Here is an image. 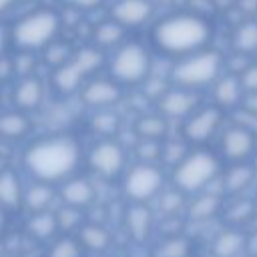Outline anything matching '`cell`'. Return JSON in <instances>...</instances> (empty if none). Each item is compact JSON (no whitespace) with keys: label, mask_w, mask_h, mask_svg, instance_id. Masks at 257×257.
Returning a JSON list of instances; mask_svg holds the SVG:
<instances>
[{"label":"cell","mask_w":257,"mask_h":257,"mask_svg":"<svg viewBox=\"0 0 257 257\" xmlns=\"http://www.w3.org/2000/svg\"><path fill=\"white\" fill-rule=\"evenodd\" d=\"M245 251L251 257H257V231H253L251 235H247V247H245Z\"/></svg>","instance_id":"cell-43"},{"label":"cell","mask_w":257,"mask_h":257,"mask_svg":"<svg viewBox=\"0 0 257 257\" xmlns=\"http://www.w3.org/2000/svg\"><path fill=\"white\" fill-rule=\"evenodd\" d=\"M211 86H213V102L217 106H221L223 110L233 108V106H239L243 102L245 90L241 86L239 74L223 72Z\"/></svg>","instance_id":"cell-16"},{"label":"cell","mask_w":257,"mask_h":257,"mask_svg":"<svg viewBox=\"0 0 257 257\" xmlns=\"http://www.w3.org/2000/svg\"><path fill=\"white\" fill-rule=\"evenodd\" d=\"M124 36H126V28L122 24H118L114 18H108V20H102L94 26L92 30V40H94V46L104 50V48H116L118 44L124 42Z\"/></svg>","instance_id":"cell-23"},{"label":"cell","mask_w":257,"mask_h":257,"mask_svg":"<svg viewBox=\"0 0 257 257\" xmlns=\"http://www.w3.org/2000/svg\"><path fill=\"white\" fill-rule=\"evenodd\" d=\"M219 173L221 163L211 151H189L173 167V185L183 193H201Z\"/></svg>","instance_id":"cell-5"},{"label":"cell","mask_w":257,"mask_h":257,"mask_svg":"<svg viewBox=\"0 0 257 257\" xmlns=\"http://www.w3.org/2000/svg\"><path fill=\"white\" fill-rule=\"evenodd\" d=\"M58 197L62 199L64 205H70V207H76V209H86L94 203L96 191H94V185L88 179L68 177L66 181H62Z\"/></svg>","instance_id":"cell-15"},{"label":"cell","mask_w":257,"mask_h":257,"mask_svg":"<svg viewBox=\"0 0 257 257\" xmlns=\"http://www.w3.org/2000/svg\"><path fill=\"white\" fill-rule=\"evenodd\" d=\"M255 181V169L241 161V163H231V167L223 173V189L229 195H239L245 189H249Z\"/></svg>","instance_id":"cell-21"},{"label":"cell","mask_w":257,"mask_h":257,"mask_svg":"<svg viewBox=\"0 0 257 257\" xmlns=\"http://www.w3.org/2000/svg\"><path fill=\"white\" fill-rule=\"evenodd\" d=\"M80 145L70 135H50L34 141L24 151L22 163L34 181L62 183L74 175L80 163Z\"/></svg>","instance_id":"cell-1"},{"label":"cell","mask_w":257,"mask_h":257,"mask_svg":"<svg viewBox=\"0 0 257 257\" xmlns=\"http://www.w3.org/2000/svg\"><path fill=\"white\" fill-rule=\"evenodd\" d=\"M60 30V16L52 8H36L18 18L10 28V40L18 50H44L56 40Z\"/></svg>","instance_id":"cell-4"},{"label":"cell","mask_w":257,"mask_h":257,"mask_svg":"<svg viewBox=\"0 0 257 257\" xmlns=\"http://www.w3.org/2000/svg\"><path fill=\"white\" fill-rule=\"evenodd\" d=\"M14 2H16V0H0V16H2L6 10H10Z\"/></svg>","instance_id":"cell-44"},{"label":"cell","mask_w":257,"mask_h":257,"mask_svg":"<svg viewBox=\"0 0 257 257\" xmlns=\"http://www.w3.org/2000/svg\"><path fill=\"white\" fill-rule=\"evenodd\" d=\"M193 253V243L189 237L185 235H169L165 239H161L155 249H153V257H191Z\"/></svg>","instance_id":"cell-27"},{"label":"cell","mask_w":257,"mask_h":257,"mask_svg":"<svg viewBox=\"0 0 257 257\" xmlns=\"http://www.w3.org/2000/svg\"><path fill=\"white\" fill-rule=\"evenodd\" d=\"M135 151H137V157L143 163H155V161L161 159L163 141H159V139H141Z\"/></svg>","instance_id":"cell-35"},{"label":"cell","mask_w":257,"mask_h":257,"mask_svg":"<svg viewBox=\"0 0 257 257\" xmlns=\"http://www.w3.org/2000/svg\"><path fill=\"white\" fill-rule=\"evenodd\" d=\"M76 241L80 243L82 249L92 251V253H102L110 245V233L96 223H84L76 231Z\"/></svg>","instance_id":"cell-24"},{"label":"cell","mask_w":257,"mask_h":257,"mask_svg":"<svg viewBox=\"0 0 257 257\" xmlns=\"http://www.w3.org/2000/svg\"><path fill=\"white\" fill-rule=\"evenodd\" d=\"M239 80L245 92H257V64H247L239 72Z\"/></svg>","instance_id":"cell-39"},{"label":"cell","mask_w":257,"mask_h":257,"mask_svg":"<svg viewBox=\"0 0 257 257\" xmlns=\"http://www.w3.org/2000/svg\"><path fill=\"white\" fill-rule=\"evenodd\" d=\"M247 247V235L239 231V227L223 229L213 241L215 257H239Z\"/></svg>","instance_id":"cell-20"},{"label":"cell","mask_w":257,"mask_h":257,"mask_svg":"<svg viewBox=\"0 0 257 257\" xmlns=\"http://www.w3.org/2000/svg\"><path fill=\"white\" fill-rule=\"evenodd\" d=\"M241 106H243L247 112H251L253 116H257V92H245Z\"/></svg>","instance_id":"cell-41"},{"label":"cell","mask_w":257,"mask_h":257,"mask_svg":"<svg viewBox=\"0 0 257 257\" xmlns=\"http://www.w3.org/2000/svg\"><path fill=\"white\" fill-rule=\"evenodd\" d=\"M135 131H137L139 139H159V141H163L165 135H167V118L161 112L141 116L137 120Z\"/></svg>","instance_id":"cell-30"},{"label":"cell","mask_w":257,"mask_h":257,"mask_svg":"<svg viewBox=\"0 0 257 257\" xmlns=\"http://www.w3.org/2000/svg\"><path fill=\"white\" fill-rule=\"evenodd\" d=\"M223 108L213 104H205V106H197L183 124V137L187 143L193 145H205L209 139L215 137V133L221 128L223 122Z\"/></svg>","instance_id":"cell-10"},{"label":"cell","mask_w":257,"mask_h":257,"mask_svg":"<svg viewBox=\"0 0 257 257\" xmlns=\"http://www.w3.org/2000/svg\"><path fill=\"white\" fill-rule=\"evenodd\" d=\"M157 106L165 118H187L199 106V96L197 90L171 84L157 98Z\"/></svg>","instance_id":"cell-11"},{"label":"cell","mask_w":257,"mask_h":257,"mask_svg":"<svg viewBox=\"0 0 257 257\" xmlns=\"http://www.w3.org/2000/svg\"><path fill=\"white\" fill-rule=\"evenodd\" d=\"M26 231L34 237V239H40V241H46V239H52L58 231V223H56V215L50 213V211H38V213H32L28 223H26Z\"/></svg>","instance_id":"cell-28"},{"label":"cell","mask_w":257,"mask_h":257,"mask_svg":"<svg viewBox=\"0 0 257 257\" xmlns=\"http://www.w3.org/2000/svg\"><path fill=\"white\" fill-rule=\"evenodd\" d=\"M90 126L100 137H112L118 128V116L108 108H98L90 118Z\"/></svg>","instance_id":"cell-32"},{"label":"cell","mask_w":257,"mask_h":257,"mask_svg":"<svg viewBox=\"0 0 257 257\" xmlns=\"http://www.w3.org/2000/svg\"><path fill=\"white\" fill-rule=\"evenodd\" d=\"M223 209V201L219 195L213 193H201L197 199L191 201L189 205V217L193 221H207L211 217H215L217 213H221Z\"/></svg>","instance_id":"cell-29"},{"label":"cell","mask_w":257,"mask_h":257,"mask_svg":"<svg viewBox=\"0 0 257 257\" xmlns=\"http://www.w3.org/2000/svg\"><path fill=\"white\" fill-rule=\"evenodd\" d=\"M211 40V24L197 12H175L165 16L153 28V44L159 52L181 58L207 48Z\"/></svg>","instance_id":"cell-2"},{"label":"cell","mask_w":257,"mask_h":257,"mask_svg":"<svg viewBox=\"0 0 257 257\" xmlns=\"http://www.w3.org/2000/svg\"><path fill=\"white\" fill-rule=\"evenodd\" d=\"M187 147L183 143H177V141H169V143H163V151H161V159L169 165H177L185 155H187Z\"/></svg>","instance_id":"cell-37"},{"label":"cell","mask_w":257,"mask_h":257,"mask_svg":"<svg viewBox=\"0 0 257 257\" xmlns=\"http://www.w3.org/2000/svg\"><path fill=\"white\" fill-rule=\"evenodd\" d=\"M163 171L155 163H139L131 167L122 181V193L131 203H147L163 189Z\"/></svg>","instance_id":"cell-8"},{"label":"cell","mask_w":257,"mask_h":257,"mask_svg":"<svg viewBox=\"0 0 257 257\" xmlns=\"http://www.w3.org/2000/svg\"><path fill=\"white\" fill-rule=\"evenodd\" d=\"M80 251H82L80 243L66 235V237H60L52 243L46 257H80Z\"/></svg>","instance_id":"cell-34"},{"label":"cell","mask_w":257,"mask_h":257,"mask_svg":"<svg viewBox=\"0 0 257 257\" xmlns=\"http://www.w3.org/2000/svg\"><path fill=\"white\" fill-rule=\"evenodd\" d=\"M225 68V58L213 48H201L193 54L181 56L175 60L169 72V80L175 86L199 90L213 84Z\"/></svg>","instance_id":"cell-3"},{"label":"cell","mask_w":257,"mask_h":257,"mask_svg":"<svg viewBox=\"0 0 257 257\" xmlns=\"http://www.w3.org/2000/svg\"><path fill=\"white\" fill-rule=\"evenodd\" d=\"M88 167L102 179H116L122 171H124V165H126V153H124V147L106 137L102 141H98L96 145L90 147L88 151Z\"/></svg>","instance_id":"cell-9"},{"label":"cell","mask_w":257,"mask_h":257,"mask_svg":"<svg viewBox=\"0 0 257 257\" xmlns=\"http://www.w3.org/2000/svg\"><path fill=\"white\" fill-rule=\"evenodd\" d=\"M54 197H56V189L50 183L34 181L28 187H24V207L30 213L48 211L52 201H54Z\"/></svg>","instance_id":"cell-22"},{"label":"cell","mask_w":257,"mask_h":257,"mask_svg":"<svg viewBox=\"0 0 257 257\" xmlns=\"http://www.w3.org/2000/svg\"><path fill=\"white\" fill-rule=\"evenodd\" d=\"M46 62H50L54 68L56 66H60L62 62H66L68 58H70V54L74 52V50H70V46H66V44H60V42H50L46 48Z\"/></svg>","instance_id":"cell-36"},{"label":"cell","mask_w":257,"mask_h":257,"mask_svg":"<svg viewBox=\"0 0 257 257\" xmlns=\"http://www.w3.org/2000/svg\"><path fill=\"white\" fill-rule=\"evenodd\" d=\"M56 223H58V231L70 233V231H78L82 225V209L70 207V205H62L56 213Z\"/></svg>","instance_id":"cell-33"},{"label":"cell","mask_w":257,"mask_h":257,"mask_svg":"<svg viewBox=\"0 0 257 257\" xmlns=\"http://www.w3.org/2000/svg\"><path fill=\"white\" fill-rule=\"evenodd\" d=\"M4 227H6V211L0 207V233L4 231Z\"/></svg>","instance_id":"cell-45"},{"label":"cell","mask_w":257,"mask_h":257,"mask_svg":"<svg viewBox=\"0 0 257 257\" xmlns=\"http://www.w3.org/2000/svg\"><path fill=\"white\" fill-rule=\"evenodd\" d=\"M30 131V120L24 110H10L0 114V137L2 139H22Z\"/></svg>","instance_id":"cell-26"},{"label":"cell","mask_w":257,"mask_h":257,"mask_svg":"<svg viewBox=\"0 0 257 257\" xmlns=\"http://www.w3.org/2000/svg\"><path fill=\"white\" fill-rule=\"evenodd\" d=\"M151 68L153 58L147 46L139 40H124L122 44H118L108 62V74L120 86L145 82L151 74Z\"/></svg>","instance_id":"cell-7"},{"label":"cell","mask_w":257,"mask_h":257,"mask_svg":"<svg viewBox=\"0 0 257 257\" xmlns=\"http://www.w3.org/2000/svg\"><path fill=\"white\" fill-rule=\"evenodd\" d=\"M233 50L245 56H251L257 52V20H245L239 22L231 36Z\"/></svg>","instance_id":"cell-25"},{"label":"cell","mask_w":257,"mask_h":257,"mask_svg":"<svg viewBox=\"0 0 257 257\" xmlns=\"http://www.w3.org/2000/svg\"><path fill=\"white\" fill-rule=\"evenodd\" d=\"M124 227L133 241H147L153 231V211L145 203H131L124 213Z\"/></svg>","instance_id":"cell-17"},{"label":"cell","mask_w":257,"mask_h":257,"mask_svg":"<svg viewBox=\"0 0 257 257\" xmlns=\"http://www.w3.org/2000/svg\"><path fill=\"white\" fill-rule=\"evenodd\" d=\"M44 98V84L36 76H22L14 88V104L18 110H34L42 104Z\"/></svg>","instance_id":"cell-19"},{"label":"cell","mask_w":257,"mask_h":257,"mask_svg":"<svg viewBox=\"0 0 257 257\" xmlns=\"http://www.w3.org/2000/svg\"><path fill=\"white\" fill-rule=\"evenodd\" d=\"M151 16H153L151 0H116L110 8V18H114L126 30L149 22Z\"/></svg>","instance_id":"cell-14"},{"label":"cell","mask_w":257,"mask_h":257,"mask_svg":"<svg viewBox=\"0 0 257 257\" xmlns=\"http://www.w3.org/2000/svg\"><path fill=\"white\" fill-rule=\"evenodd\" d=\"M221 151L231 163L247 161L255 153V133L243 124H233L225 128L221 137Z\"/></svg>","instance_id":"cell-13"},{"label":"cell","mask_w":257,"mask_h":257,"mask_svg":"<svg viewBox=\"0 0 257 257\" xmlns=\"http://www.w3.org/2000/svg\"><path fill=\"white\" fill-rule=\"evenodd\" d=\"M0 207L6 213L24 207V185L18 173L12 169L0 171Z\"/></svg>","instance_id":"cell-18"},{"label":"cell","mask_w":257,"mask_h":257,"mask_svg":"<svg viewBox=\"0 0 257 257\" xmlns=\"http://www.w3.org/2000/svg\"><path fill=\"white\" fill-rule=\"evenodd\" d=\"M179 205H183V191L175 189V191H167V193H161V199H159V207L163 213L167 215H173L177 213Z\"/></svg>","instance_id":"cell-38"},{"label":"cell","mask_w":257,"mask_h":257,"mask_svg":"<svg viewBox=\"0 0 257 257\" xmlns=\"http://www.w3.org/2000/svg\"><path fill=\"white\" fill-rule=\"evenodd\" d=\"M60 2L74 10H92V8H98L104 0H60Z\"/></svg>","instance_id":"cell-40"},{"label":"cell","mask_w":257,"mask_h":257,"mask_svg":"<svg viewBox=\"0 0 257 257\" xmlns=\"http://www.w3.org/2000/svg\"><path fill=\"white\" fill-rule=\"evenodd\" d=\"M80 100L98 110V108H108L116 104L122 96V88L114 78H90L80 86Z\"/></svg>","instance_id":"cell-12"},{"label":"cell","mask_w":257,"mask_h":257,"mask_svg":"<svg viewBox=\"0 0 257 257\" xmlns=\"http://www.w3.org/2000/svg\"><path fill=\"white\" fill-rule=\"evenodd\" d=\"M8 40H10V30L0 22V56H4V52L8 48Z\"/></svg>","instance_id":"cell-42"},{"label":"cell","mask_w":257,"mask_h":257,"mask_svg":"<svg viewBox=\"0 0 257 257\" xmlns=\"http://www.w3.org/2000/svg\"><path fill=\"white\" fill-rule=\"evenodd\" d=\"M221 211H223V219L231 227H239V225L247 223L255 215V205L249 199H237L229 207H223Z\"/></svg>","instance_id":"cell-31"},{"label":"cell","mask_w":257,"mask_h":257,"mask_svg":"<svg viewBox=\"0 0 257 257\" xmlns=\"http://www.w3.org/2000/svg\"><path fill=\"white\" fill-rule=\"evenodd\" d=\"M104 62L102 50L96 46H84L70 54L66 62L54 68L52 72V86L60 94H72L80 90V86L96 72Z\"/></svg>","instance_id":"cell-6"}]
</instances>
